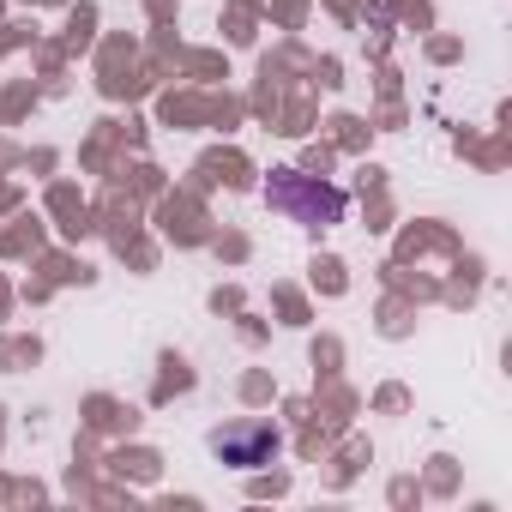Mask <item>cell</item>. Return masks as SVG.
<instances>
[{
	"mask_svg": "<svg viewBox=\"0 0 512 512\" xmlns=\"http://www.w3.org/2000/svg\"><path fill=\"white\" fill-rule=\"evenodd\" d=\"M266 205L284 211L296 229H332V223H344V211H350L344 187H332V181H320V175H302V169H278V175L266 181Z\"/></svg>",
	"mask_w": 512,
	"mask_h": 512,
	"instance_id": "1",
	"label": "cell"
},
{
	"mask_svg": "<svg viewBox=\"0 0 512 512\" xmlns=\"http://www.w3.org/2000/svg\"><path fill=\"white\" fill-rule=\"evenodd\" d=\"M211 452L229 464V470H266L278 452H284V434L272 422H229L211 434Z\"/></svg>",
	"mask_w": 512,
	"mask_h": 512,
	"instance_id": "2",
	"label": "cell"
}]
</instances>
